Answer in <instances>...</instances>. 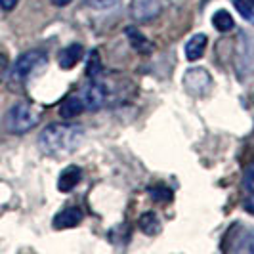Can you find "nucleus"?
I'll return each instance as SVG.
<instances>
[{
	"mask_svg": "<svg viewBox=\"0 0 254 254\" xmlns=\"http://www.w3.org/2000/svg\"><path fill=\"white\" fill-rule=\"evenodd\" d=\"M84 140V128L76 123H52L40 132L38 145L46 155L62 157L75 151Z\"/></svg>",
	"mask_w": 254,
	"mask_h": 254,
	"instance_id": "obj_1",
	"label": "nucleus"
},
{
	"mask_svg": "<svg viewBox=\"0 0 254 254\" xmlns=\"http://www.w3.org/2000/svg\"><path fill=\"white\" fill-rule=\"evenodd\" d=\"M42 119V111L31 102H17L10 107L4 119V127L12 134H25L37 127Z\"/></svg>",
	"mask_w": 254,
	"mask_h": 254,
	"instance_id": "obj_2",
	"label": "nucleus"
},
{
	"mask_svg": "<svg viewBox=\"0 0 254 254\" xmlns=\"http://www.w3.org/2000/svg\"><path fill=\"white\" fill-rule=\"evenodd\" d=\"M76 96L84 105L86 111H96L107 105L111 100V86L109 82L102 80V75L96 78H88V84H84L80 90H76Z\"/></svg>",
	"mask_w": 254,
	"mask_h": 254,
	"instance_id": "obj_3",
	"label": "nucleus"
},
{
	"mask_svg": "<svg viewBox=\"0 0 254 254\" xmlns=\"http://www.w3.org/2000/svg\"><path fill=\"white\" fill-rule=\"evenodd\" d=\"M46 54L42 50H29L25 52L17 62L13 65L12 69V78L17 80V82H25L29 76L33 75L35 71L42 69L46 65Z\"/></svg>",
	"mask_w": 254,
	"mask_h": 254,
	"instance_id": "obj_4",
	"label": "nucleus"
},
{
	"mask_svg": "<svg viewBox=\"0 0 254 254\" xmlns=\"http://www.w3.org/2000/svg\"><path fill=\"white\" fill-rule=\"evenodd\" d=\"M184 86L191 96H204L212 86V76L203 67H193L184 75Z\"/></svg>",
	"mask_w": 254,
	"mask_h": 254,
	"instance_id": "obj_5",
	"label": "nucleus"
},
{
	"mask_svg": "<svg viewBox=\"0 0 254 254\" xmlns=\"http://www.w3.org/2000/svg\"><path fill=\"white\" fill-rule=\"evenodd\" d=\"M130 13L136 21H151L163 13V0H132Z\"/></svg>",
	"mask_w": 254,
	"mask_h": 254,
	"instance_id": "obj_6",
	"label": "nucleus"
},
{
	"mask_svg": "<svg viewBox=\"0 0 254 254\" xmlns=\"http://www.w3.org/2000/svg\"><path fill=\"white\" fill-rule=\"evenodd\" d=\"M82 210L78 206H65L64 210H60L54 220H52V226L54 229H69V228H76L80 222H82Z\"/></svg>",
	"mask_w": 254,
	"mask_h": 254,
	"instance_id": "obj_7",
	"label": "nucleus"
},
{
	"mask_svg": "<svg viewBox=\"0 0 254 254\" xmlns=\"http://www.w3.org/2000/svg\"><path fill=\"white\" fill-rule=\"evenodd\" d=\"M80 180H82L80 166L76 165L67 166V168H64V172L60 174V178H58V190L62 191V193H69V191L75 190L76 186H78Z\"/></svg>",
	"mask_w": 254,
	"mask_h": 254,
	"instance_id": "obj_8",
	"label": "nucleus"
},
{
	"mask_svg": "<svg viewBox=\"0 0 254 254\" xmlns=\"http://www.w3.org/2000/svg\"><path fill=\"white\" fill-rule=\"evenodd\" d=\"M84 56V48L80 44H69L65 46L64 50L60 52L58 56V62H60V67L62 69H73Z\"/></svg>",
	"mask_w": 254,
	"mask_h": 254,
	"instance_id": "obj_9",
	"label": "nucleus"
},
{
	"mask_svg": "<svg viewBox=\"0 0 254 254\" xmlns=\"http://www.w3.org/2000/svg\"><path fill=\"white\" fill-rule=\"evenodd\" d=\"M206 44H208V38L203 33H197L188 40L186 44V58L190 62H197L204 56V50H206Z\"/></svg>",
	"mask_w": 254,
	"mask_h": 254,
	"instance_id": "obj_10",
	"label": "nucleus"
},
{
	"mask_svg": "<svg viewBox=\"0 0 254 254\" xmlns=\"http://www.w3.org/2000/svg\"><path fill=\"white\" fill-rule=\"evenodd\" d=\"M127 37H128V40H130V46H132L136 52H140V54H143V56H147V54H151L153 52V44L149 42V38L141 33L140 29H136V27H128Z\"/></svg>",
	"mask_w": 254,
	"mask_h": 254,
	"instance_id": "obj_11",
	"label": "nucleus"
},
{
	"mask_svg": "<svg viewBox=\"0 0 254 254\" xmlns=\"http://www.w3.org/2000/svg\"><path fill=\"white\" fill-rule=\"evenodd\" d=\"M86 109H84V105L80 102V98L75 94H71L64 103H62V107H60V115L64 117V119H73V117H78L80 113H84Z\"/></svg>",
	"mask_w": 254,
	"mask_h": 254,
	"instance_id": "obj_12",
	"label": "nucleus"
},
{
	"mask_svg": "<svg viewBox=\"0 0 254 254\" xmlns=\"http://www.w3.org/2000/svg\"><path fill=\"white\" fill-rule=\"evenodd\" d=\"M212 25L220 33H229L235 27V19L228 10H218L212 13Z\"/></svg>",
	"mask_w": 254,
	"mask_h": 254,
	"instance_id": "obj_13",
	"label": "nucleus"
},
{
	"mask_svg": "<svg viewBox=\"0 0 254 254\" xmlns=\"http://www.w3.org/2000/svg\"><path fill=\"white\" fill-rule=\"evenodd\" d=\"M243 184H245V190H247L245 206H247L249 212H254V163L247 166L245 176H243Z\"/></svg>",
	"mask_w": 254,
	"mask_h": 254,
	"instance_id": "obj_14",
	"label": "nucleus"
},
{
	"mask_svg": "<svg viewBox=\"0 0 254 254\" xmlns=\"http://www.w3.org/2000/svg\"><path fill=\"white\" fill-rule=\"evenodd\" d=\"M138 226L145 235H157L161 231V220L157 218L155 212H145L138 220Z\"/></svg>",
	"mask_w": 254,
	"mask_h": 254,
	"instance_id": "obj_15",
	"label": "nucleus"
},
{
	"mask_svg": "<svg viewBox=\"0 0 254 254\" xmlns=\"http://www.w3.org/2000/svg\"><path fill=\"white\" fill-rule=\"evenodd\" d=\"M100 75H102V62H100L98 52L92 50L88 56V64H86V76L88 78H96V76Z\"/></svg>",
	"mask_w": 254,
	"mask_h": 254,
	"instance_id": "obj_16",
	"label": "nucleus"
},
{
	"mask_svg": "<svg viewBox=\"0 0 254 254\" xmlns=\"http://www.w3.org/2000/svg\"><path fill=\"white\" fill-rule=\"evenodd\" d=\"M231 2H233V6L239 10V13L247 21L254 23V6L251 2H247V0H231Z\"/></svg>",
	"mask_w": 254,
	"mask_h": 254,
	"instance_id": "obj_17",
	"label": "nucleus"
},
{
	"mask_svg": "<svg viewBox=\"0 0 254 254\" xmlns=\"http://www.w3.org/2000/svg\"><path fill=\"white\" fill-rule=\"evenodd\" d=\"M84 2L92 8H96V10H111L121 0H84Z\"/></svg>",
	"mask_w": 254,
	"mask_h": 254,
	"instance_id": "obj_18",
	"label": "nucleus"
},
{
	"mask_svg": "<svg viewBox=\"0 0 254 254\" xmlns=\"http://www.w3.org/2000/svg\"><path fill=\"white\" fill-rule=\"evenodd\" d=\"M17 4H19V0H0V8L4 12H12Z\"/></svg>",
	"mask_w": 254,
	"mask_h": 254,
	"instance_id": "obj_19",
	"label": "nucleus"
},
{
	"mask_svg": "<svg viewBox=\"0 0 254 254\" xmlns=\"http://www.w3.org/2000/svg\"><path fill=\"white\" fill-rule=\"evenodd\" d=\"M6 67H8V60H6V56H4V54H0V76L4 75Z\"/></svg>",
	"mask_w": 254,
	"mask_h": 254,
	"instance_id": "obj_20",
	"label": "nucleus"
},
{
	"mask_svg": "<svg viewBox=\"0 0 254 254\" xmlns=\"http://www.w3.org/2000/svg\"><path fill=\"white\" fill-rule=\"evenodd\" d=\"M54 4H58V6H64V4H67V2H71V0H52Z\"/></svg>",
	"mask_w": 254,
	"mask_h": 254,
	"instance_id": "obj_21",
	"label": "nucleus"
},
{
	"mask_svg": "<svg viewBox=\"0 0 254 254\" xmlns=\"http://www.w3.org/2000/svg\"><path fill=\"white\" fill-rule=\"evenodd\" d=\"M251 251L254 253V241H253V245H251Z\"/></svg>",
	"mask_w": 254,
	"mask_h": 254,
	"instance_id": "obj_22",
	"label": "nucleus"
},
{
	"mask_svg": "<svg viewBox=\"0 0 254 254\" xmlns=\"http://www.w3.org/2000/svg\"><path fill=\"white\" fill-rule=\"evenodd\" d=\"M251 4H253V6H254V0H251Z\"/></svg>",
	"mask_w": 254,
	"mask_h": 254,
	"instance_id": "obj_23",
	"label": "nucleus"
}]
</instances>
